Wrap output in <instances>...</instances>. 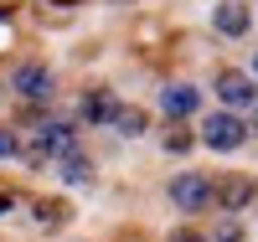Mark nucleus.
Listing matches in <instances>:
<instances>
[{
	"instance_id": "nucleus-14",
	"label": "nucleus",
	"mask_w": 258,
	"mask_h": 242,
	"mask_svg": "<svg viewBox=\"0 0 258 242\" xmlns=\"http://www.w3.org/2000/svg\"><path fill=\"white\" fill-rule=\"evenodd\" d=\"M6 155H16V134H6V129H0V160Z\"/></svg>"
},
{
	"instance_id": "nucleus-3",
	"label": "nucleus",
	"mask_w": 258,
	"mask_h": 242,
	"mask_svg": "<svg viewBox=\"0 0 258 242\" xmlns=\"http://www.w3.org/2000/svg\"><path fill=\"white\" fill-rule=\"evenodd\" d=\"M170 201H176L181 211H202L212 201V186L202 181V175H181V181H170Z\"/></svg>"
},
{
	"instance_id": "nucleus-7",
	"label": "nucleus",
	"mask_w": 258,
	"mask_h": 242,
	"mask_svg": "<svg viewBox=\"0 0 258 242\" xmlns=\"http://www.w3.org/2000/svg\"><path fill=\"white\" fill-rule=\"evenodd\" d=\"M114 114H119L114 93H88V98H83V119H93V124H114Z\"/></svg>"
},
{
	"instance_id": "nucleus-2",
	"label": "nucleus",
	"mask_w": 258,
	"mask_h": 242,
	"mask_svg": "<svg viewBox=\"0 0 258 242\" xmlns=\"http://www.w3.org/2000/svg\"><path fill=\"white\" fill-rule=\"evenodd\" d=\"M243 134H248V129L232 119V114H212V119H207V129H202V139H207L212 149H238V144H243Z\"/></svg>"
},
{
	"instance_id": "nucleus-5",
	"label": "nucleus",
	"mask_w": 258,
	"mask_h": 242,
	"mask_svg": "<svg viewBox=\"0 0 258 242\" xmlns=\"http://www.w3.org/2000/svg\"><path fill=\"white\" fill-rule=\"evenodd\" d=\"M16 88H21V98H47V93H52V77H47V67H36V62H31V67L16 72Z\"/></svg>"
},
{
	"instance_id": "nucleus-13",
	"label": "nucleus",
	"mask_w": 258,
	"mask_h": 242,
	"mask_svg": "<svg viewBox=\"0 0 258 242\" xmlns=\"http://www.w3.org/2000/svg\"><path fill=\"white\" fill-rule=\"evenodd\" d=\"M170 242H207L202 232H191V227H181V232H170Z\"/></svg>"
},
{
	"instance_id": "nucleus-1",
	"label": "nucleus",
	"mask_w": 258,
	"mask_h": 242,
	"mask_svg": "<svg viewBox=\"0 0 258 242\" xmlns=\"http://www.w3.org/2000/svg\"><path fill=\"white\" fill-rule=\"evenodd\" d=\"M47 155H73V134H68L62 124H41V129H36V144L26 149L31 165H41Z\"/></svg>"
},
{
	"instance_id": "nucleus-8",
	"label": "nucleus",
	"mask_w": 258,
	"mask_h": 242,
	"mask_svg": "<svg viewBox=\"0 0 258 242\" xmlns=\"http://www.w3.org/2000/svg\"><path fill=\"white\" fill-rule=\"evenodd\" d=\"M160 103H165V114L181 119V114L197 108V88H181V83H176V88H165V93H160Z\"/></svg>"
},
{
	"instance_id": "nucleus-4",
	"label": "nucleus",
	"mask_w": 258,
	"mask_h": 242,
	"mask_svg": "<svg viewBox=\"0 0 258 242\" xmlns=\"http://www.w3.org/2000/svg\"><path fill=\"white\" fill-rule=\"evenodd\" d=\"M217 93H222V103L243 108V103H253V83H248L243 72H222V77H217Z\"/></svg>"
},
{
	"instance_id": "nucleus-15",
	"label": "nucleus",
	"mask_w": 258,
	"mask_h": 242,
	"mask_svg": "<svg viewBox=\"0 0 258 242\" xmlns=\"http://www.w3.org/2000/svg\"><path fill=\"white\" fill-rule=\"evenodd\" d=\"M6 211H11V196H6V191H0V216H6Z\"/></svg>"
},
{
	"instance_id": "nucleus-12",
	"label": "nucleus",
	"mask_w": 258,
	"mask_h": 242,
	"mask_svg": "<svg viewBox=\"0 0 258 242\" xmlns=\"http://www.w3.org/2000/svg\"><path fill=\"white\" fill-rule=\"evenodd\" d=\"M62 175H68V181H88V160L68 155V160H62Z\"/></svg>"
},
{
	"instance_id": "nucleus-11",
	"label": "nucleus",
	"mask_w": 258,
	"mask_h": 242,
	"mask_svg": "<svg viewBox=\"0 0 258 242\" xmlns=\"http://www.w3.org/2000/svg\"><path fill=\"white\" fill-rule=\"evenodd\" d=\"M62 216H68V211H62L57 201H41V206H36V222H41V227H62Z\"/></svg>"
},
{
	"instance_id": "nucleus-10",
	"label": "nucleus",
	"mask_w": 258,
	"mask_h": 242,
	"mask_svg": "<svg viewBox=\"0 0 258 242\" xmlns=\"http://www.w3.org/2000/svg\"><path fill=\"white\" fill-rule=\"evenodd\" d=\"M114 124L124 129V134H140V129H145V114H140V108H119V114H114Z\"/></svg>"
},
{
	"instance_id": "nucleus-9",
	"label": "nucleus",
	"mask_w": 258,
	"mask_h": 242,
	"mask_svg": "<svg viewBox=\"0 0 258 242\" xmlns=\"http://www.w3.org/2000/svg\"><path fill=\"white\" fill-rule=\"evenodd\" d=\"M217 31L243 36V31H248V11H243V6H217Z\"/></svg>"
},
{
	"instance_id": "nucleus-6",
	"label": "nucleus",
	"mask_w": 258,
	"mask_h": 242,
	"mask_svg": "<svg viewBox=\"0 0 258 242\" xmlns=\"http://www.w3.org/2000/svg\"><path fill=\"white\" fill-rule=\"evenodd\" d=\"M217 201H222V211H238V206H248V201H253V181H243V175L222 181V186H217Z\"/></svg>"
}]
</instances>
